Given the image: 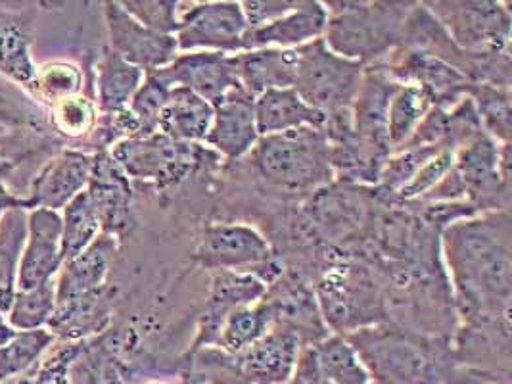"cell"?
<instances>
[{
    "label": "cell",
    "instance_id": "obj_9",
    "mask_svg": "<svg viewBox=\"0 0 512 384\" xmlns=\"http://www.w3.org/2000/svg\"><path fill=\"white\" fill-rule=\"evenodd\" d=\"M206 139L229 158L246 154L256 144L254 100L242 85L231 89L217 104V112Z\"/></svg>",
    "mask_w": 512,
    "mask_h": 384
},
{
    "label": "cell",
    "instance_id": "obj_12",
    "mask_svg": "<svg viewBox=\"0 0 512 384\" xmlns=\"http://www.w3.org/2000/svg\"><path fill=\"white\" fill-rule=\"evenodd\" d=\"M265 242L246 227H211L198 250V258L206 267L234 269L267 260Z\"/></svg>",
    "mask_w": 512,
    "mask_h": 384
},
{
    "label": "cell",
    "instance_id": "obj_20",
    "mask_svg": "<svg viewBox=\"0 0 512 384\" xmlns=\"http://www.w3.org/2000/svg\"><path fill=\"white\" fill-rule=\"evenodd\" d=\"M56 308V281L50 279L41 287L16 290L10 312L6 313L8 325L22 331H37L50 323Z\"/></svg>",
    "mask_w": 512,
    "mask_h": 384
},
{
    "label": "cell",
    "instance_id": "obj_29",
    "mask_svg": "<svg viewBox=\"0 0 512 384\" xmlns=\"http://www.w3.org/2000/svg\"><path fill=\"white\" fill-rule=\"evenodd\" d=\"M449 162H451V154L445 152L438 160H434L428 168L424 169V171H420L419 175L415 177V181L409 185V191L411 192H407V194H415V192H419L420 189L428 187L430 183H434V181H436L434 175L443 173V171L447 169V166H449Z\"/></svg>",
    "mask_w": 512,
    "mask_h": 384
},
{
    "label": "cell",
    "instance_id": "obj_28",
    "mask_svg": "<svg viewBox=\"0 0 512 384\" xmlns=\"http://www.w3.org/2000/svg\"><path fill=\"white\" fill-rule=\"evenodd\" d=\"M259 335H261V319L257 317V313H234L223 336V344L231 352H236L248 346L250 342H254Z\"/></svg>",
    "mask_w": 512,
    "mask_h": 384
},
{
    "label": "cell",
    "instance_id": "obj_25",
    "mask_svg": "<svg viewBox=\"0 0 512 384\" xmlns=\"http://www.w3.org/2000/svg\"><path fill=\"white\" fill-rule=\"evenodd\" d=\"M426 108V98L422 95L420 89H407L401 95L397 96L390 108V120H388V129L390 137L394 143H399L405 139V135L411 131V127L417 123L420 114Z\"/></svg>",
    "mask_w": 512,
    "mask_h": 384
},
{
    "label": "cell",
    "instance_id": "obj_7",
    "mask_svg": "<svg viewBox=\"0 0 512 384\" xmlns=\"http://www.w3.org/2000/svg\"><path fill=\"white\" fill-rule=\"evenodd\" d=\"M396 8H346L330 22V43L346 56H371L392 43L396 33Z\"/></svg>",
    "mask_w": 512,
    "mask_h": 384
},
{
    "label": "cell",
    "instance_id": "obj_18",
    "mask_svg": "<svg viewBox=\"0 0 512 384\" xmlns=\"http://www.w3.org/2000/svg\"><path fill=\"white\" fill-rule=\"evenodd\" d=\"M142 70L125 62L114 50H106L98 64V102L104 112H119L139 91Z\"/></svg>",
    "mask_w": 512,
    "mask_h": 384
},
{
    "label": "cell",
    "instance_id": "obj_8",
    "mask_svg": "<svg viewBox=\"0 0 512 384\" xmlns=\"http://www.w3.org/2000/svg\"><path fill=\"white\" fill-rule=\"evenodd\" d=\"M165 85L183 83V87L194 95L219 104L223 96L238 87V75L234 58L223 52H204L190 54L175 60L169 68L154 73Z\"/></svg>",
    "mask_w": 512,
    "mask_h": 384
},
{
    "label": "cell",
    "instance_id": "obj_27",
    "mask_svg": "<svg viewBox=\"0 0 512 384\" xmlns=\"http://www.w3.org/2000/svg\"><path fill=\"white\" fill-rule=\"evenodd\" d=\"M127 14H131L139 24L167 35L169 31H177L175 20V2H123L121 4Z\"/></svg>",
    "mask_w": 512,
    "mask_h": 384
},
{
    "label": "cell",
    "instance_id": "obj_4",
    "mask_svg": "<svg viewBox=\"0 0 512 384\" xmlns=\"http://www.w3.org/2000/svg\"><path fill=\"white\" fill-rule=\"evenodd\" d=\"M106 22L112 50L125 62L154 72L175 58L177 39L139 24L121 4H106Z\"/></svg>",
    "mask_w": 512,
    "mask_h": 384
},
{
    "label": "cell",
    "instance_id": "obj_22",
    "mask_svg": "<svg viewBox=\"0 0 512 384\" xmlns=\"http://www.w3.org/2000/svg\"><path fill=\"white\" fill-rule=\"evenodd\" d=\"M52 340V333L45 329H37L22 331L8 344H4L0 348V384L20 377L27 369H31V365L45 354Z\"/></svg>",
    "mask_w": 512,
    "mask_h": 384
},
{
    "label": "cell",
    "instance_id": "obj_26",
    "mask_svg": "<svg viewBox=\"0 0 512 384\" xmlns=\"http://www.w3.org/2000/svg\"><path fill=\"white\" fill-rule=\"evenodd\" d=\"M328 381L334 384H369L367 373L361 369L359 361L353 358L350 350L342 344H332L323 356Z\"/></svg>",
    "mask_w": 512,
    "mask_h": 384
},
{
    "label": "cell",
    "instance_id": "obj_5",
    "mask_svg": "<svg viewBox=\"0 0 512 384\" xmlns=\"http://www.w3.org/2000/svg\"><path fill=\"white\" fill-rule=\"evenodd\" d=\"M62 216L58 212L37 208L27 214V240H25L18 290L41 287L62 267Z\"/></svg>",
    "mask_w": 512,
    "mask_h": 384
},
{
    "label": "cell",
    "instance_id": "obj_2",
    "mask_svg": "<svg viewBox=\"0 0 512 384\" xmlns=\"http://www.w3.org/2000/svg\"><path fill=\"white\" fill-rule=\"evenodd\" d=\"M359 70V64L330 54L319 41L298 52L294 91L315 110L338 108L355 91Z\"/></svg>",
    "mask_w": 512,
    "mask_h": 384
},
{
    "label": "cell",
    "instance_id": "obj_10",
    "mask_svg": "<svg viewBox=\"0 0 512 384\" xmlns=\"http://www.w3.org/2000/svg\"><path fill=\"white\" fill-rule=\"evenodd\" d=\"M114 254V240L100 237L77 258L62 264L56 279V304H66L96 294Z\"/></svg>",
    "mask_w": 512,
    "mask_h": 384
},
{
    "label": "cell",
    "instance_id": "obj_30",
    "mask_svg": "<svg viewBox=\"0 0 512 384\" xmlns=\"http://www.w3.org/2000/svg\"><path fill=\"white\" fill-rule=\"evenodd\" d=\"M16 335H18V331H14V329L8 325L4 313L0 312V348H2L4 344H8Z\"/></svg>",
    "mask_w": 512,
    "mask_h": 384
},
{
    "label": "cell",
    "instance_id": "obj_23",
    "mask_svg": "<svg viewBox=\"0 0 512 384\" xmlns=\"http://www.w3.org/2000/svg\"><path fill=\"white\" fill-rule=\"evenodd\" d=\"M35 100L52 106L54 102L77 95L81 89V72L70 62H50L37 68L35 77L25 85Z\"/></svg>",
    "mask_w": 512,
    "mask_h": 384
},
{
    "label": "cell",
    "instance_id": "obj_11",
    "mask_svg": "<svg viewBox=\"0 0 512 384\" xmlns=\"http://www.w3.org/2000/svg\"><path fill=\"white\" fill-rule=\"evenodd\" d=\"M35 22L37 8L0 10V73L24 87L37 72L31 60Z\"/></svg>",
    "mask_w": 512,
    "mask_h": 384
},
{
    "label": "cell",
    "instance_id": "obj_3",
    "mask_svg": "<svg viewBox=\"0 0 512 384\" xmlns=\"http://www.w3.org/2000/svg\"><path fill=\"white\" fill-rule=\"evenodd\" d=\"M177 47L221 48L236 50L242 48V39L248 33V20L240 4L213 2L200 4L188 10L177 27Z\"/></svg>",
    "mask_w": 512,
    "mask_h": 384
},
{
    "label": "cell",
    "instance_id": "obj_21",
    "mask_svg": "<svg viewBox=\"0 0 512 384\" xmlns=\"http://www.w3.org/2000/svg\"><path fill=\"white\" fill-rule=\"evenodd\" d=\"M173 143L165 137H154L148 141H127L114 150L117 162L137 177H154L160 175L163 169L175 158Z\"/></svg>",
    "mask_w": 512,
    "mask_h": 384
},
{
    "label": "cell",
    "instance_id": "obj_19",
    "mask_svg": "<svg viewBox=\"0 0 512 384\" xmlns=\"http://www.w3.org/2000/svg\"><path fill=\"white\" fill-rule=\"evenodd\" d=\"M100 229V217L89 191L79 192L64 208L62 216V262L85 252Z\"/></svg>",
    "mask_w": 512,
    "mask_h": 384
},
{
    "label": "cell",
    "instance_id": "obj_17",
    "mask_svg": "<svg viewBox=\"0 0 512 384\" xmlns=\"http://www.w3.org/2000/svg\"><path fill=\"white\" fill-rule=\"evenodd\" d=\"M213 116L215 112L208 100L179 87L167 96L160 114V125L169 137L175 139H206Z\"/></svg>",
    "mask_w": 512,
    "mask_h": 384
},
{
    "label": "cell",
    "instance_id": "obj_16",
    "mask_svg": "<svg viewBox=\"0 0 512 384\" xmlns=\"http://www.w3.org/2000/svg\"><path fill=\"white\" fill-rule=\"evenodd\" d=\"M27 240V210L14 206L0 217V312H10L18 290V269Z\"/></svg>",
    "mask_w": 512,
    "mask_h": 384
},
{
    "label": "cell",
    "instance_id": "obj_15",
    "mask_svg": "<svg viewBox=\"0 0 512 384\" xmlns=\"http://www.w3.org/2000/svg\"><path fill=\"white\" fill-rule=\"evenodd\" d=\"M300 6L302 8L284 14L279 20L248 29L242 39V48L290 47L321 35L326 25V12L321 4L305 2Z\"/></svg>",
    "mask_w": 512,
    "mask_h": 384
},
{
    "label": "cell",
    "instance_id": "obj_6",
    "mask_svg": "<svg viewBox=\"0 0 512 384\" xmlns=\"http://www.w3.org/2000/svg\"><path fill=\"white\" fill-rule=\"evenodd\" d=\"M93 162L91 156L77 150L60 152L56 158L48 160L39 175L33 177L29 196L22 200V208H45L52 212L66 208L89 185Z\"/></svg>",
    "mask_w": 512,
    "mask_h": 384
},
{
    "label": "cell",
    "instance_id": "obj_24",
    "mask_svg": "<svg viewBox=\"0 0 512 384\" xmlns=\"http://www.w3.org/2000/svg\"><path fill=\"white\" fill-rule=\"evenodd\" d=\"M48 108H50V116H48L50 127L66 139H79L87 135L96 123V108L85 96H68L54 102Z\"/></svg>",
    "mask_w": 512,
    "mask_h": 384
},
{
    "label": "cell",
    "instance_id": "obj_13",
    "mask_svg": "<svg viewBox=\"0 0 512 384\" xmlns=\"http://www.w3.org/2000/svg\"><path fill=\"white\" fill-rule=\"evenodd\" d=\"M256 129L259 135H277L302 127H319L326 120L325 112L305 104L294 89H271L254 104Z\"/></svg>",
    "mask_w": 512,
    "mask_h": 384
},
{
    "label": "cell",
    "instance_id": "obj_14",
    "mask_svg": "<svg viewBox=\"0 0 512 384\" xmlns=\"http://www.w3.org/2000/svg\"><path fill=\"white\" fill-rule=\"evenodd\" d=\"M234 66L240 85L250 95L271 89H288L296 81L298 52L273 48L254 50L234 56Z\"/></svg>",
    "mask_w": 512,
    "mask_h": 384
},
{
    "label": "cell",
    "instance_id": "obj_1",
    "mask_svg": "<svg viewBox=\"0 0 512 384\" xmlns=\"http://www.w3.org/2000/svg\"><path fill=\"white\" fill-rule=\"evenodd\" d=\"M261 175L288 189L315 185L328 173V148L323 135L313 127L267 135L256 150Z\"/></svg>",
    "mask_w": 512,
    "mask_h": 384
}]
</instances>
